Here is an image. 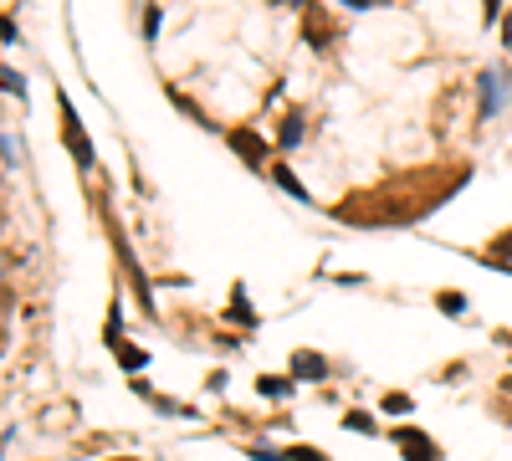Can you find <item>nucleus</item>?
<instances>
[{"label":"nucleus","instance_id":"f257e3e1","mask_svg":"<svg viewBox=\"0 0 512 461\" xmlns=\"http://www.w3.org/2000/svg\"><path fill=\"white\" fill-rule=\"evenodd\" d=\"M400 441H405V451H415V461H435V457H430V446H426L420 436H410V431H405Z\"/></svg>","mask_w":512,"mask_h":461},{"label":"nucleus","instance_id":"f03ea898","mask_svg":"<svg viewBox=\"0 0 512 461\" xmlns=\"http://www.w3.org/2000/svg\"><path fill=\"white\" fill-rule=\"evenodd\" d=\"M297 369H303L307 379H318V375H323V364H318L313 354H297Z\"/></svg>","mask_w":512,"mask_h":461},{"label":"nucleus","instance_id":"20e7f679","mask_svg":"<svg viewBox=\"0 0 512 461\" xmlns=\"http://www.w3.org/2000/svg\"><path fill=\"white\" fill-rule=\"evenodd\" d=\"M0 272H5V262H0Z\"/></svg>","mask_w":512,"mask_h":461},{"label":"nucleus","instance_id":"7ed1b4c3","mask_svg":"<svg viewBox=\"0 0 512 461\" xmlns=\"http://www.w3.org/2000/svg\"><path fill=\"white\" fill-rule=\"evenodd\" d=\"M287 457H292V461H323L318 451H307V446H297V451H287Z\"/></svg>","mask_w":512,"mask_h":461}]
</instances>
